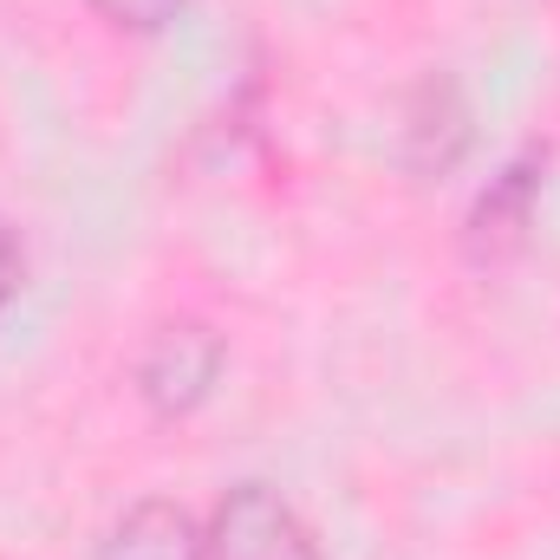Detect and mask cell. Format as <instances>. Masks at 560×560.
Instances as JSON below:
<instances>
[{"label":"cell","instance_id":"3","mask_svg":"<svg viewBox=\"0 0 560 560\" xmlns=\"http://www.w3.org/2000/svg\"><path fill=\"white\" fill-rule=\"evenodd\" d=\"M209 560H326L275 482H235L209 509Z\"/></svg>","mask_w":560,"mask_h":560},{"label":"cell","instance_id":"5","mask_svg":"<svg viewBox=\"0 0 560 560\" xmlns=\"http://www.w3.org/2000/svg\"><path fill=\"white\" fill-rule=\"evenodd\" d=\"M98 560H209V522L176 495H143L105 528Z\"/></svg>","mask_w":560,"mask_h":560},{"label":"cell","instance_id":"6","mask_svg":"<svg viewBox=\"0 0 560 560\" xmlns=\"http://www.w3.org/2000/svg\"><path fill=\"white\" fill-rule=\"evenodd\" d=\"M105 26H118V33H138V39H150V33H163L176 13H183V0H85Z\"/></svg>","mask_w":560,"mask_h":560},{"label":"cell","instance_id":"4","mask_svg":"<svg viewBox=\"0 0 560 560\" xmlns=\"http://www.w3.org/2000/svg\"><path fill=\"white\" fill-rule=\"evenodd\" d=\"M469 138H476V118H469V98L450 72H423L405 98V125H398V163L405 176L418 183H436L450 176L463 156H469Z\"/></svg>","mask_w":560,"mask_h":560},{"label":"cell","instance_id":"2","mask_svg":"<svg viewBox=\"0 0 560 560\" xmlns=\"http://www.w3.org/2000/svg\"><path fill=\"white\" fill-rule=\"evenodd\" d=\"M541 183H548V143L515 150V156L489 176V189H482V196L469 202V215H463V255H469V268H509V261L528 248L535 209H541Z\"/></svg>","mask_w":560,"mask_h":560},{"label":"cell","instance_id":"1","mask_svg":"<svg viewBox=\"0 0 560 560\" xmlns=\"http://www.w3.org/2000/svg\"><path fill=\"white\" fill-rule=\"evenodd\" d=\"M229 365V339L209 319H163L138 352V398L156 418H189L215 398V378Z\"/></svg>","mask_w":560,"mask_h":560},{"label":"cell","instance_id":"7","mask_svg":"<svg viewBox=\"0 0 560 560\" xmlns=\"http://www.w3.org/2000/svg\"><path fill=\"white\" fill-rule=\"evenodd\" d=\"M13 287H20V235L0 222V306L13 300Z\"/></svg>","mask_w":560,"mask_h":560}]
</instances>
